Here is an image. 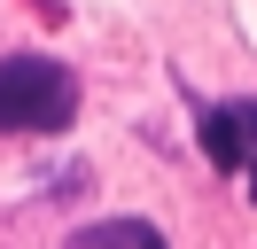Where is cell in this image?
I'll list each match as a JSON object with an SVG mask.
<instances>
[{"instance_id":"6da1fadb","label":"cell","mask_w":257,"mask_h":249,"mask_svg":"<svg viewBox=\"0 0 257 249\" xmlns=\"http://www.w3.org/2000/svg\"><path fill=\"white\" fill-rule=\"evenodd\" d=\"M70 109H78V86L63 62H47V55L0 62V133H63Z\"/></svg>"},{"instance_id":"7a4b0ae2","label":"cell","mask_w":257,"mask_h":249,"mask_svg":"<svg viewBox=\"0 0 257 249\" xmlns=\"http://www.w3.org/2000/svg\"><path fill=\"white\" fill-rule=\"evenodd\" d=\"M203 156L218 171H249L257 164V101H218L203 117Z\"/></svg>"},{"instance_id":"3957f363","label":"cell","mask_w":257,"mask_h":249,"mask_svg":"<svg viewBox=\"0 0 257 249\" xmlns=\"http://www.w3.org/2000/svg\"><path fill=\"white\" fill-rule=\"evenodd\" d=\"M70 249H164V233L148 218H101V226L70 233Z\"/></svg>"},{"instance_id":"277c9868","label":"cell","mask_w":257,"mask_h":249,"mask_svg":"<svg viewBox=\"0 0 257 249\" xmlns=\"http://www.w3.org/2000/svg\"><path fill=\"white\" fill-rule=\"evenodd\" d=\"M249 202H257V164H249Z\"/></svg>"}]
</instances>
